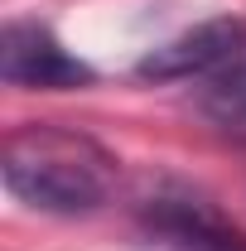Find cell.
I'll list each match as a JSON object with an SVG mask.
<instances>
[{
    "label": "cell",
    "instance_id": "1",
    "mask_svg": "<svg viewBox=\"0 0 246 251\" xmlns=\"http://www.w3.org/2000/svg\"><path fill=\"white\" fill-rule=\"evenodd\" d=\"M0 179L10 198L34 213L77 218L92 213L116 188V159L92 135L68 126H20L0 145Z\"/></svg>",
    "mask_w": 246,
    "mask_h": 251
},
{
    "label": "cell",
    "instance_id": "2",
    "mask_svg": "<svg viewBox=\"0 0 246 251\" xmlns=\"http://www.w3.org/2000/svg\"><path fill=\"white\" fill-rule=\"evenodd\" d=\"M246 58V20L242 15H217L193 29L164 39L135 63V77L145 82H188V77H213L227 63Z\"/></svg>",
    "mask_w": 246,
    "mask_h": 251
},
{
    "label": "cell",
    "instance_id": "3",
    "mask_svg": "<svg viewBox=\"0 0 246 251\" xmlns=\"http://www.w3.org/2000/svg\"><path fill=\"white\" fill-rule=\"evenodd\" d=\"M0 77L10 87H39V92H68V87H92L97 73L77 53H68L53 29L34 20H10L0 29Z\"/></svg>",
    "mask_w": 246,
    "mask_h": 251
},
{
    "label": "cell",
    "instance_id": "4",
    "mask_svg": "<svg viewBox=\"0 0 246 251\" xmlns=\"http://www.w3.org/2000/svg\"><path fill=\"white\" fill-rule=\"evenodd\" d=\"M145 242L150 251H246L237 227L203 208L198 198H159L145 208Z\"/></svg>",
    "mask_w": 246,
    "mask_h": 251
},
{
    "label": "cell",
    "instance_id": "5",
    "mask_svg": "<svg viewBox=\"0 0 246 251\" xmlns=\"http://www.w3.org/2000/svg\"><path fill=\"white\" fill-rule=\"evenodd\" d=\"M198 106H203V116H213L217 126H246V58L227 63L213 77H203Z\"/></svg>",
    "mask_w": 246,
    "mask_h": 251
}]
</instances>
